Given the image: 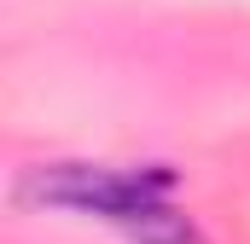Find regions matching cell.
<instances>
[{
	"mask_svg": "<svg viewBox=\"0 0 250 244\" xmlns=\"http://www.w3.org/2000/svg\"><path fill=\"white\" fill-rule=\"evenodd\" d=\"M29 198L82 209L99 221H117L134 233V244H204L198 227L169 203V175H117V169H87V163H59L29 181Z\"/></svg>",
	"mask_w": 250,
	"mask_h": 244,
	"instance_id": "obj_1",
	"label": "cell"
}]
</instances>
